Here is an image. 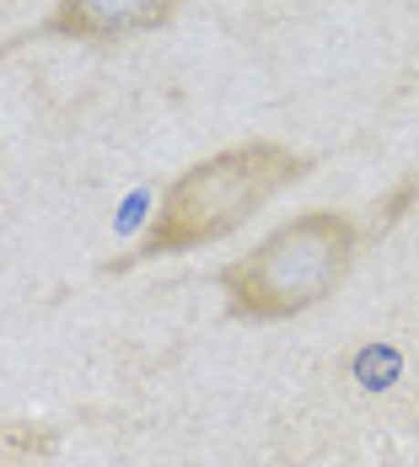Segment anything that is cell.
Instances as JSON below:
<instances>
[{
    "label": "cell",
    "mask_w": 419,
    "mask_h": 467,
    "mask_svg": "<svg viewBox=\"0 0 419 467\" xmlns=\"http://www.w3.org/2000/svg\"><path fill=\"white\" fill-rule=\"evenodd\" d=\"M312 167L318 161L307 150L285 140H236L226 150H210L204 161L183 167L162 188V204L145 221V232L135 236V247L108 258L102 275H130L156 258H183V253H199L221 236L242 232L269 199H279L301 178H312Z\"/></svg>",
    "instance_id": "1"
},
{
    "label": "cell",
    "mask_w": 419,
    "mask_h": 467,
    "mask_svg": "<svg viewBox=\"0 0 419 467\" xmlns=\"http://www.w3.org/2000/svg\"><path fill=\"white\" fill-rule=\"evenodd\" d=\"M366 253V226L344 210H301L285 226L221 264V296L236 323H290L323 306Z\"/></svg>",
    "instance_id": "2"
},
{
    "label": "cell",
    "mask_w": 419,
    "mask_h": 467,
    "mask_svg": "<svg viewBox=\"0 0 419 467\" xmlns=\"http://www.w3.org/2000/svg\"><path fill=\"white\" fill-rule=\"evenodd\" d=\"M188 0H54L27 38L48 44H124L162 33Z\"/></svg>",
    "instance_id": "3"
},
{
    "label": "cell",
    "mask_w": 419,
    "mask_h": 467,
    "mask_svg": "<svg viewBox=\"0 0 419 467\" xmlns=\"http://www.w3.org/2000/svg\"><path fill=\"white\" fill-rule=\"evenodd\" d=\"M54 451H59V430L48 420H5L0 424V457L11 467L44 462Z\"/></svg>",
    "instance_id": "4"
},
{
    "label": "cell",
    "mask_w": 419,
    "mask_h": 467,
    "mask_svg": "<svg viewBox=\"0 0 419 467\" xmlns=\"http://www.w3.org/2000/svg\"><path fill=\"white\" fill-rule=\"evenodd\" d=\"M414 199H419V178H403V183H398L393 193H387V199H382V204H376L382 215H376L372 226H366V242H376V236H387V226H398V221L409 215V204H414Z\"/></svg>",
    "instance_id": "5"
},
{
    "label": "cell",
    "mask_w": 419,
    "mask_h": 467,
    "mask_svg": "<svg viewBox=\"0 0 419 467\" xmlns=\"http://www.w3.org/2000/svg\"><path fill=\"white\" fill-rule=\"evenodd\" d=\"M0 467H11V462H0Z\"/></svg>",
    "instance_id": "6"
}]
</instances>
